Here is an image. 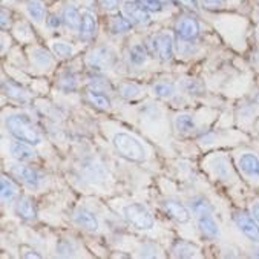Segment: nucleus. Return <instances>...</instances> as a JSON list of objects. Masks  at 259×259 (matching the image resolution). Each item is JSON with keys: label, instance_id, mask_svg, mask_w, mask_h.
Here are the masks:
<instances>
[{"label": "nucleus", "instance_id": "f257e3e1", "mask_svg": "<svg viewBox=\"0 0 259 259\" xmlns=\"http://www.w3.org/2000/svg\"><path fill=\"white\" fill-rule=\"evenodd\" d=\"M7 127L13 137H16L19 141L28 143L31 146H37L41 143V137L31 123V120L23 114H14L7 118Z\"/></svg>", "mask_w": 259, "mask_h": 259}, {"label": "nucleus", "instance_id": "f03ea898", "mask_svg": "<svg viewBox=\"0 0 259 259\" xmlns=\"http://www.w3.org/2000/svg\"><path fill=\"white\" fill-rule=\"evenodd\" d=\"M112 144L115 150L120 153V157L126 158L132 163H143L146 160V149L143 144L126 132H118L112 138Z\"/></svg>", "mask_w": 259, "mask_h": 259}, {"label": "nucleus", "instance_id": "7ed1b4c3", "mask_svg": "<svg viewBox=\"0 0 259 259\" xmlns=\"http://www.w3.org/2000/svg\"><path fill=\"white\" fill-rule=\"evenodd\" d=\"M123 213H124V218L127 220V223L140 230H150L153 227V218H152L150 212L141 204L134 202V204L126 205Z\"/></svg>", "mask_w": 259, "mask_h": 259}, {"label": "nucleus", "instance_id": "20e7f679", "mask_svg": "<svg viewBox=\"0 0 259 259\" xmlns=\"http://www.w3.org/2000/svg\"><path fill=\"white\" fill-rule=\"evenodd\" d=\"M114 60H115V54L112 53L111 48H97L94 51L88 54L86 57V63L92 68V69H106V68H111L114 65Z\"/></svg>", "mask_w": 259, "mask_h": 259}, {"label": "nucleus", "instance_id": "39448f33", "mask_svg": "<svg viewBox=\"0 0 259 259\" xmlns=\"http://www.w3.org/2000/svg\"><path fill=\"white\" fill-rule=\"evenodd\" d=\"M123 16L129 19L134 25H149L150 23V13L144 10L140 4L132 0H124L121 5Z\"/></svg>", "mask_w": 259, "mask_h": 259}, {"label": "nucleus", "instance_id": "423d86ee", "mask_svg": "<svg viewBox=\"0 0 259 259\" xmlns=\"http://www.w3.org/2000/svg\"><path fill=\"white\" fill-rule=\"evenodd\" d=\"M199 31H201V26L198 20L190 16H183L175 23V32L184 41L195 40L199 35Z\"/></svg>", "mask_w": 259, "mask_h": 259}, {"label": "nucleus", "instance_id": "0eeeda50", "mask_svg": "<svg viewBox=\"0 0 259 259\" xmlns=\"http://www.w3.org/2000/svg\"><path fill=\"white\" fill-rule=\"evenodd\" d=\"M233 221L236 227L253 242H259V224L254 218L247 215L245 212H236L233 215Z\"/></svg>", "mask_w": 259, "mask_h": 259}, {"label": "nucleus", "instance_id": "6e6552de", "mask_svg": "<svg viewBox=\"0 0 259 259\" xmlns=\"http://www.w3.org/2000/svg\"><path fill=\"white\" fill-rule=\"evenodd\" d=\"M153 51L163 62H169L174 57V37L163 31L153 37Z\"/></svg>", "mask_w": 259, "mask_h": 259}, {"label": "nucleus", "instance_id": "1a4fd4ad", "mask_svg": "<svg viewBox=\"0 0 259 259\" xmlns=\"http://www.w3.org/2000/svg\"><path fill=\"white\" fill-rule=\"evenodd\" d=\"M163 207L164 210L167 212V215L170 218H174L177 223H189L190 221V212L187 210V207L184 204H181L180 201L177 199H166L163 202Z\"/></svg>", "mask_w": 259, "mask_h": 259}, {"label": "nucleus", "instance_id": "9d476101", "mask_svg": "<svg viewBox=\"0 0 259 259\" xmlns=\"http://www.w3.org/2000/svg\"><path fill=\"white\" fill-rule=\"evenodd\" d=\"M80 38L84 41H89L94 38L97 32V16L91 10L81 11V23H80Z\"/></svg>", "mask_w": 259, "mask_h": 259}, {"label": "nucleus", "instance_id": "9b49d317", "mask_svg": "<svg viewBox=\"0 0 259 259\" xmlns=\"http://www.w3.org/2000/svg\"><path fill=\"white\" fill-rule=\"evenodd\" d=\"M74 223L80 227H83L84 230H89V232H97L98 230V220L97 217L84 209V207H80L74 212Z\"/></svg>", "mask_w": 259, "mask_h": 259}, {"label": "nucleus", "instance_id": "f8f14e48", "mask_svg": "<svg viewBox=\"0 0 259 259\" xmlns=\"http://www.w3.org/2000/svg\"><path fill=\"white\" fill-rule=\"evenodd\" d=\"M239 169L250 178H259V158L254 153H244L239 158Z\"/></svg>", "mask_w": 259, "mask_h": 259}, {"label": "nucleus", "instance_id": "ddd939ff", "mask_svg": "<svg viewBox=\"0 0 259 259\" xmlns=\"http://www.w3.org/2000/svg\"><path fill=\"white\" fill-rule=\"evenodd\" d=\"M198 227L201 230V233L207 238H220L221 232H220V227L218 224L215 223V220L210 217V215H201L198 217Z\"/></svg>", "mask_w": 259, "mask_h": 259}, {"label": "nucleus", "instance_id": "4468645a", "mask_svg": "<svg viewBox=\"0 0 259 259\" xmlns=\"http://www.w3.org/2000/svg\"><path fill=\"white\" fill-rule=\"evenodd\" d=\"M11 155L17 161H31L35 158V152L31 147V144L23 143V141L11 144Z\"/></svg>", "mask_w": 259, "mask_h": 259}, {"label": "nucleus", "instance_id": "2eb2a0df", "mask_svg": "<svg viewBox=\"0 0 259 259\" xmlns=\"http://www.w3.org/2000/svg\"><path fill=\"white\" fill-rule=\"evenodd\" d=\"M62 20L65 26L71 31H78L81 23V13L74 5H66L62 14Z\"/></svg>", "mask_w": 259, "mask_h": 259}, {"label": "nucleus", "instance_id": "dca6fc26", "mask_svg": "<svg viewBox=\"0 0 259 259\" xmlns=\"http://www.w3.org/2000/svg\"><path fill=\"white\" fill-rule=\"evenodd\" d=\"M16 213L25 221L34 220L35 218V209H34L32 201L26 196L19 198V201L16 202Z\"/></svg>", "mask_w": 259, "mask_h": 259}, {"label": "nucleus", "instance_id": "f3484780", "mask_svg": "<svg viewBox=\"0 0 259 259\" xmlns=\"http://www.w3.org/2000/svg\"><path fill=\"white\" fill-rule=\"evenodd\" d=\"M14 172L28 187L35 189L38 186V183H40L38 174L34 169L28 167V166H17V167H14Z\"/></svg>", "mask_w": 259, "mask_h": 259}, {"label": "nucleus", "instance_id": "a211bd4d", "mask_svg": "<svg viewBox=\"0 0 259 259\" xmlns=\"http://www.w3.org/2000/svg\"><path fill=\"white\" fill-rule=\"evenodd\" d=\"M86 100L91 103L92 106L98 108V109H109L111 108V100L109 97H106L103 92L95 91V89H88L86 92Z\"/></svg>", "mask_w": 259, "mask_h": 259}, {"label": "nucleus", "instance_id": "6ab92c4d", "mask_svg": "<svg viewBox=\"0 0 259 259\" xmlns=\"http://www.w3.org/2000/svg\"><path fill=\"white\" fill-rule=\"evenodd\" d=\"M26 13L28 16L35 22V23H40L43 19H45V14H46V8L43 5L41 0H26Z\"/></svg>", "mask_w": 259, "mask_h": 259}, {"label": "nucleus", "instance_id": "aec40b11", "mask_svg": "<svg viewBox=\"0 0 259 259\" xmlns=\"http://www.w3.org/2000/svg\"><path fill=\"white\" fill-rule=\"evenodd\" d=\"M190 207H192V212L198 217L201 215H210L213 212V205L212 202L204 198V196H196L190 201Z\"/></svg>", "mask_w": 259, "mask_h": 259}, {"label": "nucleus", "instance_id": "412c9836", "mask_svg": "<svg viewBox=\"0 0 259 259\" xmlns=\"http://www.w3.org/2000/svg\"><path fill=\"white\" fill-rule=\"evenodd\" d=\"M132 25H134V23H132L129 19H126L124 16H115V17H112L111 22H109V31H111L112 34H115V35H118V34H126V32L131 31Z\"/></svg>", "mask_w": 259, "mask_h": 259}, {"label": "nucleus", "instance_id": "4be33fe9", "mask_svg": "<svg viewBox=\"0 0 259 259\" xmlns=\"http://www.w3.org/2000/svg\"><path fill=\"white\" fill-rule=\"evenodd\" d=\"M0 184H2V201L5 204H10L16 199L17 196V187L16 184L13 183V180H10L8 177H2V181H0Z\"/></svg>", "mask_w": 259, "mask_h": 259}, {"label": "nucleus", "instance_id": "5701e85b", "mask_svg": "<svg viewBox=\"0 0 259 259\" xmlns=\"http://www.w3.org/2000/svg\"><path fill=\"white\" fill-rule=\"evenodd\" d=\"M31 60L35 66L38 68H48L53 65V59H51L49 53L41 48H35L32 49V53H31Z\"/></svg>", "mask_w": 259, "mask_h": 259}, {"label": "nucleus", "instance_id": "b1692460", "mask_svg": "<svg viewBox=\"0 0 259 259\" xmlns=\"http://www.w3.org/2000/svg\"><path fill=\"white\" fill-rule=\"evenodd\" d=\"M129 60L134 66H141L147 60V53L143 45H134L129 51Z\"/></svg>", "mask_w": 259, "mask_h": 259}, {"label": "nucleus", "instance_id": "393cba45", "mask_svg": "<svg viewBox=\"0 0 259 259\" xmlns=\"http://www.w3.org/2000/svg\"><path fill=\"white\" fill-rule=\"evenodd\" d=\"M2 86H4V92L10 98H14L17 101H26L28 100V94L20 86H17L16 83H7V81H4Z\"/></svg>", "mask_w": 259, "mask_h": 259}, {"label": "nucleus", "instance_id": "a878e982", "mask_svg": "<svg viewBox=\"0 0 259 259\" xmlns=\"http://www.w3.org/2000/svg\"><path fill=\"white\" fill-rule=\"evenodd\" d=\"M152 92L160 98H170L175 94V86L167 81H158L152 86Z\"/></svg>", "mask_w": 259, "mask_h": 259}, {"label": "nucleus", "instance_id": "bb28decb", "mask_svg": "<svg viewBox=\"0 0 259 259\" xmlns=\"http://www.w3.org/2000/svg\"><path fill=\"white\" fill-rule=\"evenodd\" d=\"M175 127L178 132L181 134H186V132H190L193 127H195V121L190 115L187 114H181L175 118Z\"/></svg>", "mask_w": 259, "mask_h": 259}, {"label": "nucleus", "instance_id": "cd10ccee", "mask_svg": "<svg viewBox=\"0 0 259 259\" xmlns=\"http://www.w3.org/2000/svg\"><path fill=\"white\" fill-rule=\"evenodd\" d=\"M195 251H196V247L189 242H184V241L175 244V247H174V256H177V257H192V256H195Z\"/></svg>", "mask_w": 259, "mask_h": 259}, {"label": "nucleus", "instance_id": "c85d7f7f", "mask_svg": "<svg viewBox=\"0 0 259 259\" xmlns=\"http://www.w3.org/2000/svg\"><path fill=\"white\" fill-rule=\"evenodd\" d=\"M59 88L65 92H71L77 88V78L72 72H63L59 78Z\"/></svg>", "mask_w": 259, "mask_h": 259}, {"label": "nucleus", "instance_id": "c756f323", "mask_svg": "<svg viewBox=\"0 0 259 259\" xmlns=\"http://www.w3.org/2000/svg\"><path fill=\"white\" fill-rule=\"evenodd\" d=\"M141 94V88L137 86L135 83H123L120 84V95L126 100H132L140 97Z\"/></svg>", "mask_w": 259, "mask_h": 259}, {"label": "nucleus", "instance_id": "7c9ffc66", "mask_svg": "<svg viewBox=\"0 0 259 259\" xmlns=\"http://www.w3.org/2000/svg\"><path fill=\"white\" fill-rule=\"evenodd\" d=\"M51 48H53V53L62 59L65 57H69L72 53H74V48L66 43V41H53V45H51Z\"/></svg>", "mask_w": 259, "mask_h": 259}, {"label": "nucleus", "instance_id": "2f4dec72", "mask_svg": "<svg viewBox=\"0 0 259 259\" xmlns=\"http://www.w3.org/2000/svg\"><path fill=\"white\" fill-rule=\"evenodd\" d=\"M230 164L226 161V158H217L213 161V172L217 175H220L223 180H229L230 178Z\"/></svg>", "mask_w": 259, "mask_h": 259}, {"label": "nucleus", "instance_id": "473e14b6", "mask_svg": "<svg viewBox=\"0 0 259 259\" xmlns=\"http://www.w3.org/2000/svg\"><path fill=\"white\" fill-rule=\"evenodd\" d=\"M135 2L140 4L149 13H161L164 10L163 0H135Z\"/></svg>", "mask_w": 259, "mask_h": 259}, {"label": "nucleus", "instance_id": "72a5a7b5", "mask_svg": "<svg viewBox=\"0 0 259 259\" xmlns=\"http://www.w3.org/2000/svg\"><path fill=\"white\" fill-rule=\"evenodd\" d=\"M98 5L101 7L103 11H106V13H115L118 10L120 0H98Z\"/></svg>", "mask_w": 259, "mask_h": 259}, {"label": "nucleus", "instance_id": "f704fd0d", "mask_svg": "<svg viewBox=\"0 0 259 259\" xmlns=\"http://www.w3.org/2000/svg\"><path fill=\"white\" fill-rule=\"evenodd\" d=\"M201 7L210 11H217L224 7V0H201Z\"/></svg>", "mask_w": 259, "mask_h": 259}, {"label": "nucleus", "instance_id": "c9c22d12", "mask_svg": "<svg viewBox=\"0 0 259 259\" xmlns=\"http://www.w3.org/2000/svg\"><path fill=\"white\" fill-rule=\"evenodd\" d=\"M72 251H74V244L71 241L65 239L57 245V253L60 256H69V254H72Z\"/></svg>", "mask_w": 259, "mask_h": 259}, {"label": "nucleus", "instance_id": "e433bc0d", "mask_svg": "<svg viewBox=\"0 0 259 259\" xmlns=\"http://www.w3.org/2000/svg\"><path fill=\"white\" fill-rule=\"evenodd\" d=\"M88 83H89V88L91 89H95V91H100V92L106 91L109 88L108 81H103L101 78H89Z\"/></svg>", "mask_w": 259, "mask_h": 259}, {"label": "nucleus", "instance_id": "4c0bfd02", "mask_svg": "<svg viewBox=\"0 0 259 259\" xmlns=\"http://www.w3.org/2000/svg\"><path fill=\"white\" fill-rule=\"evenodd\" d=\"M184 88L189 94H199L201 91V83H198L196 80H186Z\"/></svg>", "mask_w": 259, "mask_h": 259}, {"label": "nucleus", "instance_id": "58836bf2", "mask_svg": "<svg viewBox=\"0 0 259 259\" xmlns=\"http://www.w3.org/2000/svg\"><path fill=\"white\" fill-rule=\"evenodd\" d=\"M62 22H63V20H62L60 17L54 16V14L48 16V19H46V25H48V28H51V29H57V28L60 26Z\"/></svg>", "mask_w": 259, "mask_h": 259}, {"label": "nucleus", "instance_id": "ea45409f", "mask_svg": "<svg viewBox=\"0 0 259 259\" xmlns=\"http://www.w3.org/2000/svg\"><path fill=\"white\" fill-rule=\"evenodd\" d=\"M174 2H177L178 5L187 8V10H196V0H174Z\"/></svg>", "mask_w": 259, "mask_h": 259}, {"label": "nucleus", "instance_id": "a19ab883", "mask_svg": "<svg viewBox=\"0 0 259 259\" xmlns=\"http://www.w3.org/2000/svg\"><path fill=\"white\" fill-rule=\"evenodd\" d=\"M8 25H10V14L7 16V10L4 8V10H2V28L5 29Z\"/></svg>", "mask_w": 259, "mask_h": 259}, {"label": "nucleus", "instance_id": "79ce46f5", "mask_svg": "<svg viewBox=\"0 0 259 259\" xmlns=\"http://www.w3.org/2000/svg\"><path fill=\"white\" fill-rule=\"evenodd\" d=\"M251 215H253V218L257 221V224H259V202H256L253 207H251Z\"/></svg>", "mask_w": 259, "mask_h": 259}, {"label": "nucleus", "instance_id": "37998d69", "mask_svg": "<svg viewBox=\"0 0 259 259\" xmlns=\"http://www.w3.org/2000/svg\"><path fill=\"white\" fill-rule=\"evenodd\" d=\"M23 257H35V259H40L41 256L38 253H34L32 251V253H23Z\"/></svg>", "mask_w": 259, "mask_h": 259}, {"label": "nucleus", "instance_id": "c03bdc74", "mask_svg": "<svg viewBox=\"0 0 259 259\" xmlns=\"http://www.w3.org/2000/svg\"><path fill=\"white\" fill-rule=\"evenodd\" d=\"M254 126H256V129H257V131H259V118H257V120H256V123H254Z\"/></svg>", "mask_w": 259, "mask_h": 259}, {"label": "nucleus", "instance_id": "a18cd8bd", "mask_svg": "<svg viewBox=\"0 0 259 259\" xmlns=\"http://www.w3.org/2000/svg\"><path fill=\"white\" fill-rule=\"evenodd\" d=\"M256 103H257V105H259V92L256 94Z\"/></svg>", "mask_w": 259, "mask_h": 259}, {"label": "nucleus", "instance_id": "49530a36", "mask_svg": "<svg viewBox=\"0 0 259 259\" xmlns=\"http://www.w3.org/2000/svg\"><path fill=\"white\" fill-rule=\"evenodd\" d=\"M254 256H256V257H259V248L256 250V253H254Z\"/></svg>", "mask_w": 259, "mask_h": 259}]
</instances>
